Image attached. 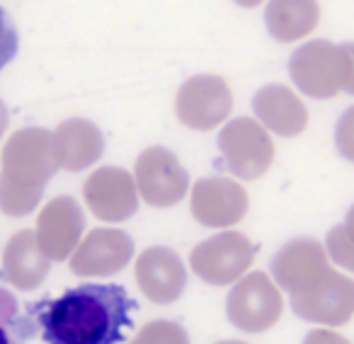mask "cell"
<instances>
[{"mask_svg":"<svg viewBox=\"0 0 354 344\" xmlns=\"http://www.w3.org/2000/svg\"><path fill=\"white\" fill-rule=\"evenodd\" d=\"M136 303L119 284H80L54 300L30 305L46 344H117Z\"/></svg>","mask_w":354,"mask_h":344,"instance_id":"cell-1","label":"cell"},{"mask_svg":"<svg viewBox=\"0 0 354 344\" xmlns=\"http://www.w3.org/2000/svg\"><path fill=\"white\" fill-rule=\"evenodd\" d=\"M289 75L304 95L330 99L347 83V54L342 44L313 39L299 46L289 59Z\"/></svg>","mask_w":354,"mask_h":344,"instance_id":"cell-2","label":"cell"},{"mask_svg":"<svg viewBox=\"0 0 354 344\" xmlns=\"http://www.w3.org/2000/svg\"><path fill=\"white\" fill-rule=\"evenodd\" d=\"M257 257V245L238 231H223L207 238L189 252V267L212 286H231L248 274Z\"/></svg>","mask_w":354,"mask_h":344,"instance_id":"cell-3","label":"cell"},{"mask_svg":"<svg viewBox=\"0 0 354 344\" xmlns=\"http://www.w3.org/2000/svg\"><path fill=\"white\" fill-rule=\"evenodd\" d=\"M0 165V175L8 182L27 189H44L59 167L51 151V131L37 126L15 131L3 146Z\"/></svg>","mask_w":354,"mask_h":344,"instance_id":"cell-4","label":"cell"},{"mask_svg":"<svg viewBox=\"0 0 354 344\" xmlns=\"http://www.w3.org/2000/svg\"><path fill=\"white\" fill-rule=\"evenodd\" d=\"M284 313L281 289L265 271H250L231 286L226 298V315L243 332H265L279 323Z\"/></svg>","mask_w":354,"mask_h":344,"instance_id":"cell-5","label":"cell"},{"mask_svg":"<svg viewBox=\"0 0 354 344\" xmlns=\"http://www.w3.org/2000/svg\"><path fill=\"white\" fill-rule=\"evenodd\" d=\"M218 151L231 170L241 180L262 178L274 162V141L260 122L250 117H238L218 133Z\"/></svg>","mask_w":354,"mask_h":344,"instance_id":"cell-6","label":"cell"},{"mask_svg":"<svg viewBox=\"0 0 354 344\" xmlns=\"http://www.w3.org/2000/svg\"><path fill=\"white\" fill-rule=\"evenodd\" d=\"M233 112V93L218 75H192L175 97L177 119L192 131H212Z\"/></svg>","mask_w":354,"mask_h":344,"instance_id":"cell-7","label":"cell"},{"mask_svg":"<svg viewBox=\"0 0 354 344\" xmlns=\"http://www.w3.org/2000/svg\"><path fill=\"white\" fill-rule=\"evenodd\" d=\"M133 182L146 204L156 209L175 207L189 189V175L172 151L151 146L136 157Z\"/></svg>","mask_w":354,"mask_h":344,"instance_id":"cell-8","label":"cell"},{"mask_svg":"<svg viewBox=\"0 0 354 344\" xmlns=\"http://www.w3.org/2000/svg\"><path fill=\"white\" fill-rule=\"evenodd\" d=\"M291 310L315 325H347L354 318V279L330 267L315 284L291 296Z\"/></svg>","mask_w":354,"mask_h":344,"instance_id":"cell-9","label":"cell"},{"mask_svg":"<svg viewBox=\"0 0 354 344\" xmlns=\"http://www.w3.org/2000/svg\"><path fill=\"white\" fill-rule=\"evenodd\" d=\"M248 192L231 178H204L192 184L189 211L207 228H233L248 213Z\"/></svg>","mask_w":354,"mask_h":344,"instance_id":"cell-10","label":"cell"},{"mask_svg":"<svg viewBox=\"0 0 354 344\" xmlns=\"http://www.w3.org/2000/svg\"><path fill=\"white\" fill-rule=\"evenodd\" d=\"M83 197L95 218L122 223L136 213L138 189L133 178L122 167L104 165L95 170L83 184Z\"/></svg>","mask_w":354,"mask_h":344,"instance_id":"cell-11","label":"cell"},{"mask_svg":"<svg viewBox=\"0 0 354 344\" xmlns=\"http://www.w3.org/2000/svg\"><path fill=\"white\" fill-rule=\"evenodd\" d=\"M85 216L73 197H56L37 216V240L51 262L71 260L83 242Z\"/></svg>","mask_w":354,"mask_h":344,"instance_id":"cell-12","label":"cell"},{"mask_svg":"<svg viewBox=\"0 0 354 344\" xmlns=\"http://www.w3.org/2000/svg\"><path fill=\"white\" fill-rule=\"evenodd\" d=\"M133 257V240L119 228H95L83 238L71 257L75 276H112Z\"/></svg>","mask_w":354,"mask_h":344,"instance_id":"cell-13","label":"cell"},{"mask_svg":"<svg viewBox=\"0 0 354 344\" xmlns=\"http://www.w3.org/2000/svg\"><path fill=\"white\" fill-rule=\"evenodd\" d=\"M270 269L274 284L294 296L315 284L330 269L328 252L325 245H320L313 238H296L279 247V252L272 257Z\"/></svg>","mask_w":354,"mask_h":344,"instance_id":"cell-14","label":"cell"},{"mask_svg":"<svg viewBox=\"0 0 354 344\" xmlns=\"http://www.w3.org/2000/svg\"><path fill=\"white\" fill-rule=\"evenodd\" d=\"M136 284L148 300L158 305L172 303L183 296L187 286V269L175 250L153 245L136 257Z\"/></svg>","mask_w":354,"mask_h":344,"instance_id":"cell-15","label":"cell"},{"mask_svg":"<svg viewBox=\"0 0 354 344\" xmlns=\"http://www.w3.org/2000/svg\"><path fill=\"white\" fill-rule=\"evenodd\" d=\"M51 151L61 170L80 172L93 167L104 151V136L88 119H66L51 133Z\"/></svg>","mask_w":354,"mask_h":344,"instance_id":"cell-16","label":"cell"},{"mask_svg":"<svg viewBox=\"0 0 354 344\" xmlns=\"http://www.w3.org/2000/svg\"><path fill=\"white\" fill-rule=\"evenodd\" d=\"M51 260L44 255L37 231H17L3 250V279L20 291H35L46 279Z\"/></svg>","mask_w":354,"mask_h":344,"instance_id":"cell-17","label":"cell"},{"mask_svg":"<svg viewBox=\"0 0 354 344\" xmlns=\"http://www.w3.org/2000/svg\"><path fill=\"white\" fill-rule=\"evenodd\" d=\"M252 109L262 126L277 136L294 138L308 126V109L286 85H265L252 99Z\"/></svg>","mask_w":354,"mask_h":344,"instance_id":"cell-18","label":"cell"},{"mask_svg":"<svg viewBox=\"0 0 354 344\" xmlns=\"http://www.w3.org/2000/svg\"><path fill=\"white\" fill-rule=\"evenodd\" d=\"M318 0H270L265 10V22L277 41H299L318 27Z\"/></svg>","mask_w":354,"mask_h":344,"instance_id":"cell-19","label":"cell"},{"mask_svg":"<svg viewBox=\"0 0 354 344\" xmlns=\"http://www.w3.org/2000/svg\"><path fill=\"white\" fill-rule=\"evenodd\" d=\"M44 197V189H27L20 184L8 182L0 175V211L6 216H27L37 209Z\"/></svg>","mask_w":354,"mask_h":344,"instance_id":"cell-20","label":"cell"},{"mask_svg":"<svg viewBox=\"0 0 354 344\" xmlns=\"http://www.w3.org/2000/svg\"><path fill=\"white\" fill-rule=\"evenodd\" d=\"M129 344H189V334L172 320H151L138 327Z\"/></svg>","mask_w":354,"mask_h":344,"instance_id":"cell-21","label":"cell"},{"mask_svg":"<svg viewBox=\"0 0 354 344\" xmlns=\"http://www.w3.org/2000/svg\"><path fill=\"white\" fill-rule=\"evenodd\" d=\"M20 305L22 303L10 294V291L0 286V325L15 329V332H20L25 339H30L32 334H35V320H32L30 310L22 313Z\"/></svg>","mask_w":354,"mask_h":344,"instance_id":"cell-22","label":"cell"},{"mask_svg":"<svg viewBox=\"0 0 354 344\" xmlns=\"http://www.w3.org/2000/svg\"><path fill=\"white\" fill-rule=\"evenodd\" d=\"M325 252L337 267L354 271V238L349 236L347 226H335L325 238Z\"/></svg>","mask_w":354,"mask_h":344,"instance_id":"cell-23","label":"cell"},{"mask_svg":"<svg viewBox=\"0 0 354 344\" xmlns=\"http://www.w3.org/2000/svg\"><path fill=\"white\" fill-rule=\"evenodd\" d=\"M17 46H20V37H17L15 25H12L10 15L0 8V70L15 59Z\"/></svg>","mask_w":354,"mask_h":344,"instance_id":"cell-24","label":"cell"},{"mask_svg":"<svg viewBox=\"0 0 354 344\" xmlns=\"http://www.w3.org/2000/svg\"><path fill=\"white\" fill-rule=\"evenodd\" d=\"M335 146L344 160L354 162V107L342 112L335 126Z\"/></svg>","mask_w":354,"mask_h":344,"instance_id":"cell-25","label":"cell"},{"mask_svg":"<svg viewBox=\"0 0 354 344\" xmlns=\"http://www.w3.org/2000/svg\"><path fill=\"white\" fill-rule=\"evenodd\" d=\"M304 344H352L344 334L335 332V329L330 327H318L313 329V332L306 334Z\"/></svg>","mask_w":354,"mask_h":344,"instance_id":"cell-26","label":"cell"},{"mask_svg":"<svg viewBox=\"0 0 354 344\" xmlns=\"http://www.w3.org/2000/svg\"><path fill=\"white\" fill-rule=\"evenodd\" d=\"M344 46V54H347V83H344V93L354 95V41Z\"/></svg>","mask_w":354,"mask_h":344,"instance_id":"cell-27","label":"cell"},{"mask_svg":"<svg viewBox=\"0 0 354 344\" xmlns=\"http://www.w3.org/2000/svg\"><path fill=\"white\" fill-rule=\"evenodd\" d=\"M0 344H25V337L20 332H15V329L0 325Z\"/></svg>","mask_w":354,"mask_h":344,"instance_id":"cell-28","label":"cell"},{"mask_svg":"<svg viewBox=\"0 0 354 344\" xmlns=\"http://www.w3.org/2000/svg\"><path fill=\"white\" fill-rule=\"evenodd\" d=\"M8 128V107L3 104V99H0V136L6 133Z\"/></svg>","mask_w":354,"mask_h":344,"instance_id":"cell-29","label":"cell"},{"mask_svg":"<svg viewBox=\"0 0 354 344\" xmlns=\"http://www.w3.org/2000/svg\"><path fill=\"white\" fill-rule=\"evenodd\" d=\"M344 226H347V231H349V236L354 238V207L347 211V218H344Z\"/></svg>","mask_w":354,"mask_h":344,"instance_id":"cell-30","label":"cell"},{"mask_svg":"<svg viewBox=\"0 0 354 344\" xmlns=\"http://www.w3.org/2000/svg\"><path fill=\"white\" fill-rule=\"evenodd\" d=\"M238 6H243V8H257L262 3V0H236Z\"/></svg>","mask_w":354,"mask_h":344,"instance_id":"cell-31","label":"cell"},{"mask_svg":"<svg viewBox=\"0 0 354 344\" xmlns=\"http://www.w3.org/2000/svg\"><path fill=\"white\" fill-rule=\"evenodd\" d=\"M216 344H248V342H241V339H221V342Z\"/></svg>","mask_w":354,"mask_h":344,"instance_id":"cell-32","label":"cell"}]
</instances>
